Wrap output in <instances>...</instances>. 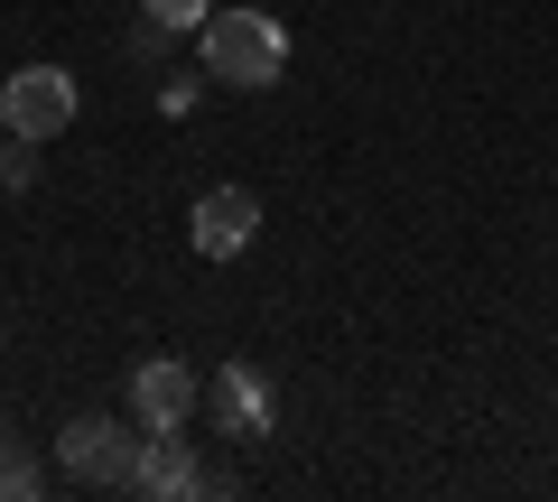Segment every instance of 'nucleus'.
I'll use <instances>...</instances> for the list:
<instances>
[{
  "mask_svg": "<svg viewBox=\"0 0 558 502\" xmlns=\"http://www.w3.org/2000/svg\"><path fill=\"white\" fill-rule=\"evenodd\" d=\"M196 38H205V75L242 84V94L279 84V65H289V28H279L270 10H205Z\"/></svg>",
  "mask_w": 558,
  "mask_h": 502,
  "instance_id": "obj_1",
  "label": "nucleus"
},
{
  "mask_svg": "<svg viewBox=\"0 0 558 502\" xmlns=\"http://www.w3.org/2000/svg\"><path fill=\"white\" fill-rule=\"evenodd\" d=\"M75 75H65V65H20V75L0 84V131H10V140H57L65 121H75Z\"/></svg>",
  "mask_w": 558,
  "mask_h": 502,
  "instance_id": "obj_2",
  "label": "nucleus"
},
{
  "mask_svg": "<svg viewBox=\"0 0 558 502\" xmlns=\"http://www.w3.org/2000/svg\"><path fill=\"white\" fill-rule=\"evenodd\" d=\"M57 456H65V475H84V483H131L140 438H131V419H102V409H84V419H65Z\"/></svg>",
  "mask_w": 558,
  "mask_h": 502,
  "instance_id": "obj_3",
  "label": "nucleus"
},
{
  "mask_svg": "<svg viewBox=\"0 0 558 502\" xmlns=\"http://www.w3.org/2000/svg\"><path fill=\"white\" fill-rule=\"evenodd\" d=\"M196 409H205V382L186 372L178 354H149V363L131 372V419H140V428H186Z\"/></svg>",
  "mask_w": 558,
  "mask_h": 502,
  "instance_id": "obj_4",
  "label": "nucleus"
},
{
  "mask_svg": "<svg viewBox=\"0 0 558 502\" xmlns=\"http://www.w3.org/2000/svg\"><path fill=\"white\" fill-rule=\"evenodd\" d=\"M131 493H149V502H186V493H205V465H196V446H186V428H149V438H140Z\"/></svg>",
  "mask_w": 558,
  "mask_h": 502,
  "instance_id": "obj_5",
  "label": "nucleus"
},
{
  "mask_svg": "<svg viewBox=\"0 0 558 502\" xmlns=\"http://www.w3.org/2000/svg\"><path fill=\"white\" fill-rule=\"evenodd\" d=\"M252 233H260V196L252 186H205L196 196V252L205 261H242Z\"/></svg>",
  "mask_w": 558,
  "mask_h": 502,
  "instance_id": "obj_6",
  "label": "nucleus"
},
{
  "mask_svg": "<svg viewBox=\"0 0 558 502\" xmlns=\"http://www.w3.org/2000/svg\"><path fill=\"white\" fill-rule=\"evenodd\" d=\"M205 409H215L223 438H270V382H260L252 363H223L215 382H205Z\"/></svg>",
  "mask_w": 558,
  "mask_h": 502,
  "instance_id": "obj_7",
  "label": "nucleus"
},
{
  "mask_svg": "<svg viewBox=\"0 0 558 502\" xmlns=\"http://www.w3.org/2000/svg\"><path fill=\"white\" fill-rule=\"evenodd\" d=\"M0 493H10V502H38V493H47V475H38V465L20 456V446L0 456Z\"/></svg>",
  "mask_w": 558,
  "mask_h": 502,
  "instance_id": "obj_8",
  "label": "nucleus"
},
{
  "mask_svg": "<svg viewBox=\"0 0 558 502\" xmlns=\"http://www.w3.org/2000/svg\"><path fill=\"white\" fill-rule=\"evenodd\" d=\"M168 38H178V28H168V20H149V10H140V28H131V57H140V65H159V57H168Z\"/></svg>",
  "mask_w": 558,
  "mask_h": 502,
  "instance_id": "obj_9",
  "label": "nucleus"
},
{
  "mask_svg": "<svg viewBox=\"0 0 558 502\" xmlns=\"http://www.w3.org/2000/svg\"><path fill=\"white\" fill-rule=\"evenodd\" d=\"M140 10H149V20H168V28H205V10H215V0H140Z\"/></svg>",
  "mask_w": 558,
  "mask_h": 502,
  "instance_id": "obj_10",
  "label": "nucleus"
},
{
  "mask_svg": "<svg viewBox=\"0 0 558 502\" xmlns=\"http://www.w3.org/2000/svg\"><path fill=\"white\" fill-rule=\"evenodd\" d=\"M28 149H38V140H10V149H0V186H28V177H38V159H28Z\"/></svg>",
  "mask_w": 558,
  "mask_h": 502,
  "instance_id": "obj_11",
  "label": "nucleus"
},
{
  "mask_svg": "<svg viewBox=\"0 0 558 502\" xmlns=\"http://www.w3.org/2000/svg\"><path fill=\"white\" fill-rule=\"evenodd\" d=\"M10 446H20V438H10V419H0V456H10Z\"/></svg>",
  "mask_w": 558,
  "mask_h": 502,
  "instance_id": "obj_12",
  "label": "nucleus"
},
{
  "mask_svg": "<svg viewBox=\"0 0 558 502\" xmlns=\"http://www.w3.org/2000/svg\"><path fill=\"white\" fill-rule=\"evenodd\" d=\"M0 344H10V326H0Z\"/></svg>",
  "mask_w": 558,
  "mask_h": 502,
  "instance_id": "obj_13",
  "label": "nucleus"
}]
</instances>
